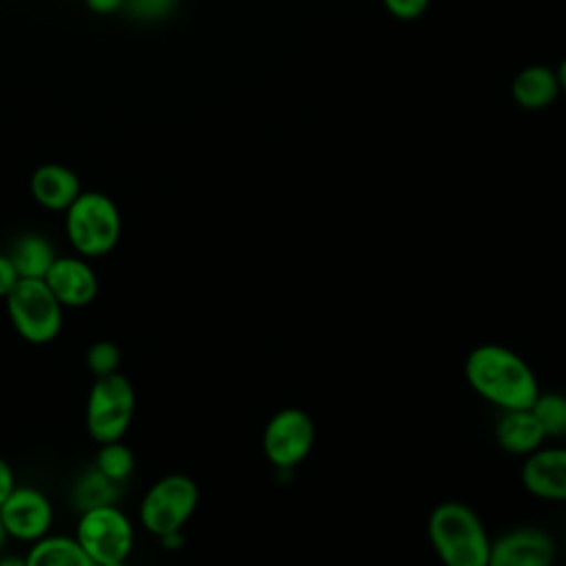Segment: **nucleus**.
<instances>
[{
  "instance_id": "nucleus-1",
  "label": "nucleus",
  "mask_w": 566,
  "mask_h": 566,
  "mask_svg": "<svg viewBox=\"0 0 566 566\" xmlns=\"http://www.w3.org/2000/svg\"><path fill=\"white\" fill-rule=\"evenodd\" d=\"M462 371L471 391L497 411L528 409L542 391L526 358L500 343L475 345L467 354Z\"/></svg>"
},
{
  "instance_id": "nucleus-22",
  "label": "nucleus",
  "mask_w": 566,
  "mask_h": 566,
  "mask_svg": "<svg viewBox=\"0 0 566 566\" xmlns=\"http://www.w3.org/2000/svg\"><path fill=\"white\" fill-rule=\"evenodd\" d=\"M177 7L179 0H126L124 15L142 24H155L172 18Z\"/></svg>"
},
{
  "instance_id": "nucleus-19",
  "label": "nucleus",
  "mask_w": 566,
  "mask_h": 566,
  "mask_svg": "<svg viewBox=\"0 0 566 566\" xmlns=\"http://www.w3.org/2000/svg\"><path fill=\"white\" fill-rule=\"evenodd\" d=\"M93 467L106 475L108 480L117 484H126L130 475L135 473V453L133 449L122 440L97 444V453L93 458Z\"/></svg>"
},
{
  "instance_id": "nucleus-9",
  "label": "nucleus",
  "mask_w": 566,
  "mask_h": 566,
  "mask_svg": "<svg viewBox=\"0 0 566 566\" xmlns=\"http://www.w3.org/2000/svg\"><path fill=\"white\" fill-rule=\"evenodd\" d=\"M0 520L9 539L33 544L51 533L55 509L42 489L18 484L2 502Z\"/></svg>"
},
{
  "instance_id": "nucleus-6",
  "label": "nucleus",
  "mask_w": 566,
  "mask_h": 566,
  "mask_svg": "<svg viewBox=\"0 0 566 566\" xmlns=\"http://www.w3.org/2000/svg\"><path fill=\"white\" fill-rule=\"evenodd\" d=\"M137 407L135 387L122 371L93 378L86 394L84 424L93 442L122 440L133 422Z\"/></svg>"
},
{
  "instance_id": "nucleus-17",
  "label": "nucleus",
  "mask_w": 566,
  "mask_h": 566,
  "mask_svg": "<svg viewBox=\"0 0 566 566\" xmlns=\"http://www.w3.org/2000/svg\"><path fill=\"white\" fill-rule=\"evenodd\" d=\"M24 557L27 566H97L73 535L62 533H49L29 544Z\"/></svg>"
},
{
  "instance_id": "nucleus-29",
  "label": "nucleus",
  "mask_w": 566,
  "mask_h": 566,
  "mask_svg": "<svg viewBox=\"0 0 566 566\" xmlns=\"http://www.w3.org/2000/svg\"><path fill=\"white\" fill-rule=\"evenodd\" d=\"M555 73H557V82H559V93L566 95V57H562V62L557 64Z\"/></svg>"
},
{
  "instance_id": "nucleus-4",
  "label": "nucleus",
  "mask_w": 566,
  "mask_h": 566,
  "mask_svg": "<svg viewBox=\"0 0 566 566\" xmlns=\"http://www.w3.org/2000/svg\"><path fill=\"white\" fill-rule=\"evenodd\" d=\"M15 334L31 345L55 340L64 325V305L49 290L44 279H18L2 298Z\"/></svg>"
},
{
  "instance_id": "nucleus-2",
  "label": "nucleus",
  "mask_w": 566,
  "mask_h": 566,
  "mask_svg": "<svg viewBox=\"0 0 566 566\" xmlns=\"http://www.w3.org/2000/svg\"><path fill=\"white\" fill-rule=\"evenodd\" d=\"M427 539L442 566H489L491 533L462 500H442L427 515Z\"/></svg>"
},
{
  "instance_id": "nucleus-26",
  "label": "nucleus",
  "mask_w": 566,
  "mask_h": 566,
  "mask_svg": "<svg viewBox=\"0 0 566 566\" xmlns=\"http://www.w3.org/2000/svg\"><path fill=\"white\" fill-rule=\"evenodd\" d=\"M18 486V480H15V471L13 467L0 455V506L2 502L11 495V491Z\"/></svg>"
},
{
  "instance_id": "nucleus-15",
  "label": "nucleus",
  "mask_w": 566,
  "mask_h": 566,
  "mask_svg": "<svg viewBox=\"0 0 566 566\" xmlns=\"http://www.w3.org/2000/svg\"><path fill=\"white\" fill-rule=\"evenodd\" d=\"M559 95L557 73L546 64H526L511 82V97L524 111H544Z\"/></svg>"
},
{
  "instance_id": "nucleus-8",
  "label": "nucleus",
  "mask_w": 566,
  "mask_h": 566,
  "mask_svg": "<svg viewBox=\"0 0 566 566\" xmlns=\"http://www.w3.org/2000/svg\"><path fill=\"white\" fill-rule=\"evenodd\" d=\"M314 442V418L301 407L274 411L261 433L263 455L276 471H294L312 453Z\"/></svg>"
},
{
  "instance_id": "nucleus-14",
  "label": "nucleus",
  "mask_w": 566,
  "mask_h": 566,
  "mask_svg": "<svg viewBox=\"0 0 566 566\" xmlns=\"http://www.w3.org/2000/svg\"><path fill=\"white\" fill-rule=\"evenodd\" d=\"M493 440L500 451L513 458H526L546 444V436L531 409L500 411L493 424Z\"/></svg>"
},
{
  "instance_id": "nucleus-30",
  "label": "nucleus",
  "mask_w": 566,
  "mask_h": 566,
  "mask_svg": "<svg viewBox=\"0 0 566 566\" xmlns=\"http://www.w3.org/2000/svg\"><path fill=\"white\" fill-rule=\"evenodd\" d=\"M7 531H4V526H2V520H0V553H2V548H4V544H7Z\"/></svg>"
},
{
  "instance_id": "nucleus-31",
  "label": "nucleus",
  "mask_w": 566,
  "mask_h": 566,
  "mask_svg": "<svg viewBox=\"0 0 566 566\" xmlns=\"http://www.w3.org/2000/svg\"><path fill=\"white\" fill-rule=\"evenodd\" d=\"M99 566H128V559H126V562H111V564H99Z\"/></svg>"
},
{
  "instance_id": "nucleus-3",
  "label": "nucleus",
  "mask_w": 566,
  "mask_h": 566,
  "mask_svg": "<svg viewBox=\"0 0 566 566\" xmlns=\"http://www.w3.org/2000/svg\"><path fill=\"white\" fill-rule=\"evenodd\" d=\"M62 219L73 254L88 261L111 254L122 239L124 221L119 206L104 190H82Z\"/></svg>"
},
{
  "instance_id": "nucleus-12",
  "label": "nucleus",
  "mask_w": 566,
  "mask_h": 566,
  "mask_svg": "<svg viewBox=\"0 0 566 566\" xmlns=\"http://www.w3.org/2000/svg\"><path fill=\"white\" fill-rule=\"evenodd\" d=\"M44 283L64 305V310L86 307L99 292V281L91 261L80 254H57L44 276Z\"/></svg>"
},
{
  "instance_id": "nucleus-21",
  "label": "nucleus",
  "mask_w": 566,
  "mask_h": 566,
  "mask_svg": "<svg viewBox=\"0 0 566 566\" xmlns=\"http://www.w3.org/2000/svg\"><path fill=\"white\" fill-rule=\"evenodd\" d=\"M84 363H86V369L93 374V378L117 374L119 371V363H122V349L113 340H106V338L95 340L86 349Z\"/></svg>"
},
{
  "instance_id": "nucleus-10",
  "label": "nucleus",
  "mask_w": 566,
  "mask_h": 566,
  "mask_svg": "<svg viewBox=\"0 0 566 566\" xmlns=\"http://www.w3.org/2000/svg\"><path fill=\"white\" fill-rule=\"evenodd\" d=\"M555 537L542 526H513L491 537L489 566H553Z\"/></svg>"
},
{
  "instance_id": "nucleus-20",
  "label": "nucleus",
  "mask_w": 566,
  "mask_h": 566,
  "mask_svg": "<svg viewBox=\"0 0 566 566\" xmlns=\"http://www.w3.org/2000/svg\"><path fill=\"white\" fill-rule=\"evenodd\" d=\"M528 409L537 418L546 440L566 438V394L564 391L542 389Z\"/></svg>"
},
{
  "instance_id": "nucleus-18",
  "label": "nucleus",
  "mask_w": 566,
  "mask_h": 566,
  "mask_svg": "<svg viewBox=\"0 0 566 566\" xmlns=\"http://www.w3.org/2000/svg\"><path fill=\"white\" fill-rule=\"evenodd\" d=\"M122 484L108 480L102 475L93 464L77 475L71 489V500L77 506V511H86L93 506H104V504H117L122 495Z\"/></svg>"
},
{
  "instance_id": "nucleus-16",
  "label": "nucleus",
  "mask_w": 566,
  "mask_h": 566,
  "mask_svg": "<svg viewBox=\"0 0 566 566\" xmlns=\"http://www.w3.org/2000/svg\"><path fill=\"white\" fill-rule=\"evenodd\" d=\"M7 254L11 256L20 279H44L57 259L55 243L38 230L20 232L7 248Z\"/></svg>"
},
{
  "instance_id": "nucleus-25",
  "label": "nucleus",
  "mask_w": 566,
  "mask_h": 566,
  "mask_svg": "<svg viewBox=\"0 0 566 566\" xmlns=\"http://www.w3.org/2000/svg\"><path fill=\"white\" fill-rule=\"evenodd\" d=\"M84 4L95 15H117L124 13L126 0H84Z\"/></svg>"
},
{
  "instance_id": "nucleus-27",
  "label": "nucleus",
  "mask_w": 566,
  "mask_h": 566,
  "mask_svg": "<svg viewBox=\"0 0 566 566\" xmlns=\"http://www.w3.org/2000/svg\"><path fill=\"white\" fill-rule=\"evenodd\" d=\"M161 548L166 551H179L184 546V531H177V533H168L164 537H157Z\"/></svg>"
},
{
  "instance_id": "nucleus-28",
  "label": "nucleus",
  "mask_w": 566,
  "mask_h": 566,
  "mask_svg": "<svg viewBox=\"0 0 566 566\" xmlns=\"http://www.w3.org/2000/svg\"><path fill=\"white\" fill-rule=\"evenodd\" d=\"M0 566H27V557L24 555H15V553H0Z\"/></svg>"
},
{
  "instance_id": "nucleus-23",
  "label": "nucleus",
  "mask_w": 566,
  "mask_h": 566,
  "mask_svg": "<svg viewBox=\"0 0 566 566\" xmlns=\"http://www.w3.org/2000/svg\"><path fill=\"white\" fill-rule=\"evenodd\" d=\"M380 2L391 18L400 22H411V20H418L429 9L431 0H380Z\"/></svg>"
},
{
  "instance_id": "nucleus-24",
  "label": "nucleus",
  "mask_w": 566,
  "mask_h": 566,
  "mask_svg": "<svg viewBox=\"0 0 566 566\" xmlns=\"http://www.w3.org/2000/svg\"><path fill=\"white\" fill-rule=\"evenodd\" d=\"M18 272L13 268V261L11 256L7 254V250H0V298H4L11 287L18 283Z\"/></svg>"
},
{
  "instance_id": "nucleus-7",
  "label": "nucleus",
  "mask_w": 566,
  "mask_h": 566,
  "mask_svg": "<svg viewBox=\"0 0 566 566\" xmlns=\"http://www.w3.org/2000/svg\"><path fill=\"white\" fill-rule=\"evenodd\" d=\"M73 537L99 566L126 562L135 546V524L119 504H104L80 511Z\"/></svg>"
},
{
  "instance_id": "nucleus-5",
  "label": "nucleus",
  "mask_w": 566,
  "mask_h": 566,
  "mask_svg": "<svg viewBox=\"0 0 566 566\" xmlns=\"http://www.w3.org/2000/svg\"><path fill=\"white\" fill-rule=\"evenodd\" d=\"M199 506V484L186 473H168L155 480L137 509V520L153 537L184 531Z\"/></svg>"
},
{
  "instance_id": "nucleus-13",
  "label": "nucleus",
  "mask_w": 566,
  "mask_h": 566,
  "mask_svg": "<svg viewBox=\"0 0 566 566\" xmlns=\"http://www.w3.org/2000/svg\"><path fill=\"white\" fill-rule=\"evenodd\" d=\"M80 175L60 161H44L29 175V195L46 212L64 214L82 192Z\"/></svg>"
},
{
  "instance_id": "nucleus-11",
  "label": "nucleus",
  "mask_w": 566,
  "mask_h": 566,
  "mask_svg": "<svg viewBox=\"0 0 566 566\" xmlns=\"http://www.w3.org/2000/svg\"><path fill=\"white\" fill-rule=\"evenodd\" d=\"M520 482L539 502L566 504V444H542L522 458Z\"/></svg>"
}]
</instances>
